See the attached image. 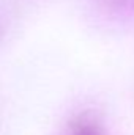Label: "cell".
Instances as JSON below:
<instances>
[{"instance_id": "1", "label": "cell", "mask_w": 134, "mask_h": 135, "mask_svg": "<svg viewBox=\"0 0 134 135\" xmlns=\"http://www.w3.org/2000/svg\"><path fill=\"white\" fill-rule=\"evenodd\" d=\"M69 135H106V132L95 118L81 116L73 123Z\"/></svg>"}, {"instance_id": "2", "label": "cell", "mask_w": 134, "mask_h": 135, "mask_svg": "<svg viewBox=\"0 0 134 135\" xmlns=\"http://www.w3.org/2000/svg\"><path fill=\"white\" fill-rule=\"evenodd\" d=\"M110 6L115 9V11H122V13H129L134 9V0H109Z\"/></svg>"}]
</instances>
